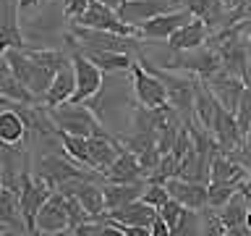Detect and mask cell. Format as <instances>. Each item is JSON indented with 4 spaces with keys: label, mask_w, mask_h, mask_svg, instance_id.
Instances as JSON below:
<instances>
[{
    "label": "cell",
    "mask_w": 251,
    "mask_h": 236,
    "mask_svg": "<svg viewBox=\"0 0 251 236\" xmlns=\"http://www.w3.org/2000/svg\"><path fill=\"white\" fill-rule=\"evenodd\" d=\"M5 58L11 63L16 79L24 84V89L42 102L58 68L71 55L58 47H13V50H5Z\"/></svg>",
    "instance_id": "obj_1"
},
{
    "label": "cell",
    "mask_w": 251,
    "mask_h": 236,
    "mask_svg": "<svg viewBox=\"0 0 251 236\" xmlns=\"http://www.w3.org/2000/svg\"><path fill=\"white\" fill-rule=\"evenodd\" d=\"M58 139L63 149L74 157V160L86 171H97L105 176V171L115 163V157L121 155L123 142L107 134V137H76V134L60 131L58 129Z\"/></svg>",
    "instance_id": "obj_2"
},
{
    "label": "cell",
    "mask_w": 251,
    "mask_h": 236,
    "mask_svg": "<svg viewBox=\"0 0 251 236\" xmlns=\"http://www.w3.org/2000/svg\"><path fill=\"white\" fill-rule=\"evenodd\" d=\"M47 113H50L55 129L76 134V137H107L110 134L107 126L86 102H63V105L47 108Z\"/></svg>",
    "instance_id": "obj_3"
},
{
    "label": "cell",
    "mask_w": 251,
    "mask_h": 236,
    "mask_svg": "<svg viewBox=\"0 0 251 236\" xmlns=\"http://www.w3.org/2000/svg\"><path fill=\"white\" fill-rule=\"evenodd\" d=\"M31 171L39 173V176H42L45 181H50L52 189L68 184V181H74V178L105 181V176H102V173L81 168V165H78L74 157L66 152V149H63V152H58V149H52V152H42L34 163H31Z\"/></svg>",
    "instance_id": "obj_4"
},
{
    "label": "cell",
    "mask_w": 251,
    "mask_h": 236,
    "mask_svg": "<svg viewBox=\"0 0 251 236\" xmlns=\"http://www.w3.org/2000/svg\"><path fill=\"white\" fill-rule=\"evenodd\" d=\"M16 192H19V202H21V215L26 220V234H37V212L42 210L47 197L55 192L52 184L31 168H26L16 181Z\"/></svg>",
    "instance_id": "obj_5"
},
{
    "label": "cell",
    "mask_w": 251,
    "mask_h": 236,
    "mask_svg": "<svg viewBox=\"0 0 251 236\" xmlns=\"http://www.w3.org/2000/svg\"><path fill=\"white\" fill-rule=\"evenodd\" d=\"M131 89H133V97H136L139 105L144 108H162V105H170L168 102V89H165L162 79L154 76L144 63L139 58L133 60L131 66Z\"/></svg>",
    "instance_id": "obj_6"
},
{
    "label": "cell",
    "mask_w": 251,
    "mask_h": 236,
    "mask_svg": "<svg viewBox=\"0 0 251 236\" xmlns=\"http://www.w3.org/2000/svg\"><path fill=\"white\" fill-rule=\"evenodd\" d=\"M74 24H81V27H89V29H102V31H115V34H128V37H139V29L126 24L118 11L107 8L102 0H89L86 11L74 19Z\"/></svg>",
    "instance_id": "obj_7"
},
{
    "label": "cell",
    "mask_w": 251,
    "mask_h": 236,
    "mask_svg": "<svg viewBox=\"0 0 251 236\" xmlns=\"http://www.w3.org/2000/svg\"><path fill=\"white\" fill-rule=\"evenodd\" d=\"M71 60H74V71H76V92L68 102H86L102 89V84H105V71L100 66H94L81 50L71 53Z\"/></svg>",
    "instance_id": "obj_8"
},
{
    "label": "cell",
    "mask_w": 251,
    "mask_h": 236,
    "mask_svg": "<svg viewBox=\"0 0 251 236\" xmlns=\"http://www.w3.org/2000/svg\"><path fill=\"white\" fill-rule=\"evenodd\" d=\"M71 231V210L68 197L55 189L37 212V234H68Z\"/></svg>",
    "instance_id": "obj_9"
},
{
    "label": "cell",
    "mask_w": 251,
    "mask_h": 236,
    "mask_svg": "<svg viewBox=\"0 0 251 236\" xmlns=\"http://www.w3.org/2000/svg\"><path fill=\"white\" fill-rule=\"evenodd\" d=\"M194 19V13L188 11V8H176V11H168V13H160L154 16V19L144 21L139 27V37L144 39H152V42H168V37L173 34L176 29H180L183 24H188Z\"/></svg>",
    "instance_id": "obj_10"
},
{
    "label": "cell",
    "mask_w": 251,
    "mask_h": 236,
    "mask_svg": "<svg viewBox=\"0 0 251 236\" xmlns=\"http://www.w3.org/2000/svg\"><path fill=\"white\" fill-rule=\"evenodd\" d=\"M19 0H0V53L13 47H29V39L19 27Z\"/></svg>",
    "instance_id": "obj_11"
},
{
    "label": "cell",
    "mask_w": 251,
    "mask_h": 236,
    "mask_svg": "<svg viewBox=\"0 0 251 236\" xmlns=\"http://www.w3.org/2000/svg\"><path fill=\"white\" fill-rule=\"evenodd\" d=\"M168 192L173 200H178L180 205H186L188 210H204L209 207V189L207 181H191V178H178L173 176L165 181Z\"/></svg>",
    "instance_id": "obj_12"
},
{
    "label": "cell",
    "mask_w": 251,
    "mask_h": 236,
    "mask_svg": "<svg viewBox=\"0 0 251 236\" xmlns=\"http://www.w3.org/2000/svg\"><path fill=\"white\" fill-rule=\"evenodd\" d=\"M176 8H180L178 0H126L123 8L118 11V16L131 24V27H141L144 21L154 19V16L160 13H168V11H176Z\"/></svg>",
    "instance_id": "obj_13"
},
{
    "label": "cell",
    "mask_w": 251,
    "mask_h": 236,
    "mask_svg": "<svg viewBox=\"0 0 251 236\" xmlns=\"http://www.w3.org/2000/svg\"><path fill=\"white\" fill-rule=\"evenodd\" d=\"M58 189H60V192H66V194H74L76 200L81 202V207L89 212L94 220L105 212V194H102V184H100V181L74 178V181H68V184H63Z\"/></svg>",
    "instance_id": "obj_14"
},
{
    "label": "cell",
    "mask_w": 251,
    "mask_h": 236,
    "mask_svg": "<svg viewBox=\"0 0 251 236\" xmlns=\"http://www.w3.org/2000/svg\"><path fill=\"white\" fill-rule=\"evenodd\" d=\"M29 134L26 118L19 110V102H11L5 97H0V142L5 145H24Z\"/></svg>",
    "instance_id": "obj_15"
},
{
    "label": "cell",
    "mask_w": 251,
    "mask_h": 236,
    "mask_svg": "<svg viewBox=\"0 0 251 236\" xmlns=\"http://www.w3.org/2000/svg\"><path fill=\"white\" fill-rule=\"evenodd\" d=\"M183 8L194 13V19H201L209 27V31H215L230 27V8L223 0H178Z\"/></svg>",
    "instance_id": "obj_16"
},
{
    "label": "cell",
    "mask_w": 251,
    "mask_h": 236,
    "mask_svg": "<svg viewBox=\"0 0 251 236\" xmlns=\"http://www.w3.org/2000/svg\"><path fill=\"white\" fill-rule=\"evenodd\" d=\"M204 84L209 87V92L215 94V97L220 100V105L227 108L230 113H235V108H238V100L243 89H246V82H243L241 76L235 74H225V71H220V74H215L212 79H201Z\"/></svg>",
    "instance_id": "obj_17"
},
{
    "label": "cell",
    "mask_w": 251,
    "mask_h": 236,
    "mask_svg": "<svg viewBox=\"0 0 251 236\" xmlns=\"http://www.w3.org/2000/svg\"><path fill=\"white\" fill-rule=\"evenodd\" d=\"M249 197L238 192L233 197V200H227L223 207H215L220 220H223L225 226V234L227 236H251L249 228H246V212H249Z\"/></svg>",
    "instance_id": "obj_18"
},
{
    "label": "cell",
    "mask_w": 251,
    "mask_h": 236,
    "mask_svg": "<svg viewBox=\"0 0 251 236\" xmlns=\"http://www.w3.org/2000/svg\"><path fill=\"white\" fill-rule=\"evenodd\" d=\"M102 194H105V210H118L123 205L139 200L147 189V178L141 181H100Z\"/></svg>",
    "instance_id": "obj_19"
},
{
    "label": "cell",
    "mask_w": 251,
    "mask_h": 236,
    "mask_svg": "<svg viewBox=\"0 0 251 236\" xmlns=\"http://www.w3.org/2000/svg\"><path fill=\"white\" fill-rule=\"evenodd\" d=\"M74 92H76V71H74V60L68 58V60L58 68V74H55L50 89L45 92L42 105H45V108L63 105V102H68L71 97H74Z\"/></svg>",
    "instance_id": "obj_20"
},
{
    "label": "cell",
    "mask_w": 251,
    "mask_h": 236,
    "mask_svg": "<svg viewBox=\"0 0 251 236\" xmlns=\"http://www.w3.org/2000/svg\"><path fill=\"white\" fill-rule=\"evenodd\" d=\"M102 215H105V218H113V220H118V223L141 226V228H149V231H152V220H154V215H157V207L139 197V200L123 205V207H118V210H105Z\"/></svg>",
    "instance_id": "obj_21"
},
{
    "label": "cell",
    "mask_w": 251,
    "mask_h": 236,
    "mask_svg": "<svg viewBox=\"0 0 251 236\" xmlns=\"http://www.w3.org/2000/svg\"><path fill=\"white\" fill-rule=\"evenodd\" d=\"M212 37L209 27L201 19H191L188 24H183L180 29H176L168 37V47L170 50H196V47H204L207 39Z\"/></svg>",
    "instance_id": "obj_22"
},
{
    "label": "cell",
    "mask_w": 251,
    "mask_h": 236,
    "mask_svg": "<svg viewBox=\"0 0 251 236\" xmlns=\"http://www.w3.org/2000/svg\"><path fill=\"white\" fill-rule=\"evenodd\" d=\"M105 178L107 181H141L147 176H144V168H141L136 152H131V149L123 145L121 155L115 157V163L105 171Z\"/></svg>",
    "instance_id": "obj_23"
},
{
    "label": "cell",
    "mask_w": 251,
    "mask_h": 236,
    "mask_svg": "<svg viewBox=\"0 0 251 236\" xmlns=\"http://www.w3.org/2000/svg\"><path fill=\"white\" fill-rule=\"evenodd\" d=\"M0 220H5L16 234H26V220L21 215L19 192L5 184H0Z\"/></svg>",
    "instance_id": "obj_24"
},
{
    "label": "cell",
    "mask_w": 251,
    "mask_h": 236,
    "mask_svg": "<svg viewBox=\"0 0 251 236\" xmlns=\"http://www.w3.org/2000/svg\"><path fill=\"white\" fill-rule=\"evenodd\" d=\"M209 207H223L227 200H233L238 192L246 189V184H238V181H209Z\"/></svg>",
    "instance_id": "obj_25"
},
{
    "label": "cell",
    "mask_w": 251,
    "mask_h": 236,
    "mask_svg": "<svg viewBox=\"0 0 251 236\" xmlns=\"http://www.w3.org/2000/svg\"><path fill=\"white\" fill-rule=\"evenodd\" d=\"M186 210H188L186 205H180L178 200H173V197H170V200L162 205L160 210H157V212H160V215H162L165 220H168V226H170V236H173V231H176V228H178L180 218L186 215Z\"/></svg>",
    "instance_id": "obj_26"
},
{
    "label": "cell",
    "mask_w": 251,
    "mask_h": 236,
    "mask_svg": "<svg viewBox=\"0 0 251 236\" xmlns=\"http://www.w3.org/2000/svg\"><path fill=\"white\" fill-rule=\"evenodd\" d=\"M235 121H238L241 131L249 137V131H251V87H246L241 94L238 108H235Z\"/></svg>",
    "instance_id": "obj_27"
},
{
    "label": "cell",
    "mask_w": 251,
    "mask_h": 236,
    "mask_svg": "<svg viewBox=\"0 0 251 236\" xmlns=\"http://www.w3.org/2000/svg\"><path fill=\"white\" fill-rule=\"evenodd\" d=\"M141 200H147L149 205H154V207L160 210L162 205L170 200V192L165 184H160V181H147V189H144V194H141Z\"/></svg>",
    "instance_id": "obj_28"
},
{
    "label": "cell",
    "mask_w": 251,
    "mask_h": 236,
    "mask_svg": "<svg viewBox=\"0 0 251 236\" xmlns=\"http://www.w3.org/2000/svg\"><path fill=\"white\" fill-rule=\"evenodd\" d=\"M86 5H89V0H63V13L68 16V21H74L86 11Z\"/></svg>",
    "instance_id": "obj_29"
},
{
    "label": "cell",
    "mask_w": 251,
    "mask_h": 236,
    "mask_svg": "<svg viewBox=\"0 0 251 236\" xmlns=\"http://www.w3.org/2000/svg\"><path fill=\"white\" fill-rule=\"evenodd\" d=\"M152 236H170V226L160 212H157L154 220H152Z\"/></svg>",
    "instance_id": "obj_30"
},
{
    "label": "cell",
    "mask_w": 251,
    "mask_h": 236,
    "mask_svg": "<svg viewBox=\"0 0 251 236\" xmlns=\"http://www.w3.org/2000/svg\"><path fill=\"white\" fill-rule=\"evenodd\" d=\"M241 157H243V163H246V168L251 171V131H249V137H246V147H243Z\"/></svg>",
    "instance_id": "obj_31"
},
{
    "label": "cell",
    "mask_w": 251,
    "mask_h": 236,
    "mask_svg": "<svg viewBox=\"0 0 251 236\" xmlns=\"http://www.w3.org/2000/svg\"><path fill=\"white\" fill-rule=\"evenodd\" d=\"M37 5H42V0H19L21 11H29V8H37Z\"/></svg>",
    "instance_id": "obj_32"
},
{
    "label": "cell",
    "mask_w": 251,
    "mask_h": 236,
    "mask_svg": "<svg viewBox=\"0 0 251 236\" xmlns=\"http://www.w3.org/2000/svg\"><path fill=\"white\" fill-rule=\"evenodd\" d=\"M102 3H105L107 8H113V11H121V8H123V3H126V0H102Z\"/></svg>",
    "instance_id": "obj_33"
},
{
    "label": "cell",
    "mask_w": 251,
    "mask_h": 236,
    "mask_svg": "<svg viewBox=\"0 0 251 236\" xmlns=\"http://www.w3.org/2000/svg\"><path fill=\"white\" fill-rule=\"evenodd\" d=\"M246 228H249V234H251V205H249V212H246Z\"/></svg>",
    "instance_id": "obj_34"
},
{
    "label": "cell",
    "mask_w": 251,
    "mask_h": 236,
    "mask_svg": "<svg viewBox=\"0 0 251 236\" xmlns=\"http://www.w3.org/2000/svg\"><path fill=\"white\" fill-rule=\"evenodd\" d=\"M223 3H225L227 8H235V5H238V0H223Z\"/></svg>",
    "instance_id": "obj_35"
},
{
    "label": "cell",
    "mask_w": 251,
    "mask_h": 236,
    "mask_svg": "<svg viewBox=\"0 0 251 236\" xmlns=\"http://www.w3.org/2000/svg\"><path fill=\"white\" fill-rule=\"evenodd\" d=\"M249 63H251V39H249Z\"/></svg>",
    "instance_id": "obj_36"
},
{
    "label": "cell",
    "mask_w": 251,
    "mask_h": 236,
    "mask_svg": "<svg viewBox=\"0 0 251 236\" xmlns=\"http://www.w3.org/2000/svg\"><path fill=\"white\" fill-rule=\"evenodd\" d=\"M42 3H50V0H42Z\"/></svg>",
    "instance_id": "obj_37"
}]
</instances>
